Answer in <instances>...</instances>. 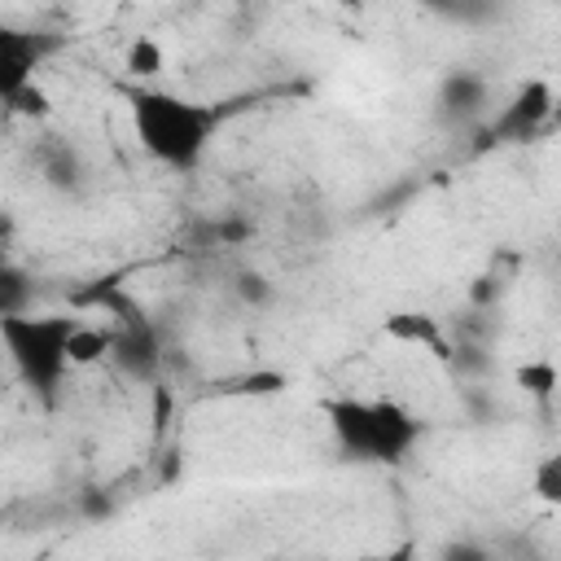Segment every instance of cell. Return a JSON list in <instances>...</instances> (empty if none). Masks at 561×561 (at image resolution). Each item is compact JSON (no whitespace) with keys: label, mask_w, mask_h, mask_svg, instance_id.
Listing matches in <instances>:
<instances>
[{"label":"cell","mask_w":561,"mask_h":561,"mask_svg":"<svg viewBox=\"0 0 561 561\" xmlns=\"http://www.w3.org/2000/svg\"><path fill=\"white\" fill-rule=\"evenodd\" d=\"M495 289H500V285H495V276H478V285H473V302H478V307H482V302H491V298H495Z\"/></svg>","instance_id":"obj_16"},{"label":"cell","mask_w":561,"mask_h":561,"mask_svg":"<svg viewBox=\"0 0 561 561\" xmlns=\"http://www.w3.org/2000/svg\"><path fill=\"white\" fill-rule=\"evenodd\" d=\"M530 491H535L543 504L561 508V451H552V456H543V460L535 465V473H530Z\"/></svg>","instance_id":"obj_13"},{"label":"cell","mask_w":561,"mask_h":561,"mask_svg":"<svg viewBox=\"0 0 561 561\" xmlns=\"http://www.w3.org/2000/svg\"><path fill=\"white\" fill-rule=\"evenodd\" d=\"M219 114L202 101L162 92V88H136L131 92V127L140 149L171 167V171H193L215 136Z\"/></svg>","instance_id":"obj_1"},{"label":"cell","mask_w":561,"mask_h":561,"mask_svg":"<svg viewBox=\"0 0 561 561\" xmlns=\"http://www.w3.org/2000/svg\"><path fill=\"white\" fill-rule=\"evenodd\" d=\"M237 294H241L245 302H267V298H272V285H267L259 272H241V276H237Z\"/></svg>","instance_id":"obj_15"},{"label":"cell","mask_w":561,"mask_h":561,"mask_svg":"<svg viewBox=\"0 0 561 561\" xmlns=\"http://www.w3.org/2000/svg\"><path fill=\"white\" fill-rule=\"evenodd\" d=\"M35 57H39V48H35L31 35L4 31V35H0V92H9V88H18V83L35 79V75H31V70H35Z\"/></svg>","instance_id":"obj_7"},{"label":"cell","mask_w":561,"mask_h":561,"mask_svg":"<svg viewBox=\"0 0 561 561\" xmlns=\"http://www.w3.org/2000/svg\"><path fill=\"white\" fill-rule=\"evenodd\" d=\"M482 101H486V88H482L478 75H465V70L447 75V83H443V105H447V110H456V114H473Z\"/></svg>","instance_id":"obj_11"},{"label":"cell","mask_w":561,"mask_h":561,"mask_svg":"<svg viewBox=\"0 0 561 561\" xmlns=\"http://www.w3.org/2000/svg\"><path fill=\"white\" fill-rule=\"evenodd\" d=\"M110 351H114V329H101V324L75 320V329H70V337H66L70 368H92V364L110 359Z\"/></svg>","instance_id":"obj_8"},{"label":"cell","mask_w":561,"mask_h":561,"mask_svg":"<svg viewBox=\"0 0 561 561\" xmlns=\"http://www.w3.org/2000/svg\"><path fill=\"white\" fill-rule=\"evenodd\" d=\"M324 416H329L342 451L355 456V460H386V465H394L421 438V421L403 403H394V399L342 394V399L324 403Z\"/></svg>","instance_id":"obj_2"},{"label":"cell","mask_w":561,"mask_h":561,"mask_svg":"<svg viewBox=\"0 0 561 561\" xmlns=\"http://www.w3.org/2000/svg\"><path fill=\"white\" fill-rule=\"evenodd\" d=\"M110 359H114L127 377L153 381L162 351H158V337H153V329H149L145 316H127V320L114 329V351H110Z\"/></svg>","instance_id":"obj_5"},{"label":"cell","mask_w":561,"mask_h":561,"mask_svg":"<svg viewBox=\"0 0 561 561\" xmlns=\"http://www.w3.org/2000/svg\"><path fill=\"white\" fill-rule=\"evenodd\" d=\"M421 4H430V9H451L456 0H421Z\"/></svg>","instance_id":"obj_19"},{"label":"cell","mask_w":561,"mask_h":561,"mask_svg":"<svg viewBox=\"0 0 561 561\" xmlns=\"http://www.w3.org/2000/svg\"><path fill=\"white\" fill-rule=\"evenodd\" d=\"M4 105H9L13 114H26V118H48V114H53V101H48V92H44L35 79L9 88V92H4Z\"/></svg>","instance_id":"obj_12"},{"label":"cell","mask_w":561,"mask_h":561,"mask_svg":"<svg viewBox=\"0 0 561 561\" xmlns=\"http://www.w3.org/2000/svg\"><path fill=\"white\" fill-rule=\"evenodd\" d=\"M75 329V316H22V311H4L0 316V337L4 351L13 359V368L39 390L53 394L70 368L66 355V337Z\"/></svg>","instance_id":"obj_3"},{"label":"cell","mask_w":561,"mask_h":561,"mask_svg":"<svg viewBox=\"0 0 561 561\" xmlns=\"http://www.w3.org/2000/svg\"><path fill=\"white\" fill-rule=\"evenodd\" d=\"M333 4H337V9H355V13H359L368 0H333Z\"/></svg>","instance_id":"obj_17"},{"label":"cell","mask_w":561,"mask_h":561,"mask_svg":"<svg viewBox=\"0 0 561 561\" xmlns=\"http://www.w3.org/2000/svg\"><path fill=\"white\" fill-rule=\"evenodd\" d=\"M513 381H517V390H522L526 399L548 403V399L561 390V368H557L552 359H522V364L513 368Z\"/></svg>","instance_id":"obj_9"},{"label":"cell","mask_w":561,"mask_h":561,"mask_svg":"<svg viewBox=\"0 0 561 561\" xmlns=\"http://www.w3.org/2000/svg\"><path fill=\"white\" fill-rule=\"evenodd\" d=\"M386 337L403 342V346H421V351H430L434 359H447V364L456 355V346L447 342V329L430 311H394V316H386Z\"/></svg>","instance_id":"obj_6"},{"label":"cell","mask_w":561,"mask_h":561,"mask_svg":"<svg viewBox=\"0 0 561 561\" xmlns=\"http://www.w3.org/2000/svg\"><path fill=\"white\" fill-rule=\"evenodd\" d=\"M548 123H552V127L561 131V96H557V105H552V118H548Z\"/></svg>","instance_id":"obj_18"},{"label":"cell","mask_w":561,"mask_h":561,"mask_svg":"<svg viewBox=\"0 0 561 561\" xmlns=\"http://www.w3.org/2000/svg\"><path fill=\"white\" fill-rule=\"evenodd\" d=\"M552 105H557V92L548 79H526L508 105H500V114L482 127V149L486 145H517V140H530L539 127H548L552 118Z\"/></svg>","instance_id":"obj_4"},{"label":"cell","mask_w":561,"mask_h":561,"mask_svg":"<svg viewBox=\"0 0 561 561\" xmlns=\"http://www.w3.org/2000/svg\"><path fill=\"white\" fill-rule=\"evenodd\" d=\"M123 70H127L131 79H140V83L158 79V75L167 70V53H162V44H158L153 35H136V39L127 44V53H123Z\"/></svg>","instance_id":"obj_10"},{"label":"cell","mask_w":561,"mask_h":561,"mask_svg":"<svg viewBox=\"0 0 561 561\" xmlns=\"http://www.w3.org/2000/svg\"><path fill=\"white\" fill-rule=\"evenodd\" d=\"M289 386V377L280 368H259V373H241L228 390L232 394H245V399H259V394H280Z\"/></svg>","instance_id":"obj_14"}]
</instances>
